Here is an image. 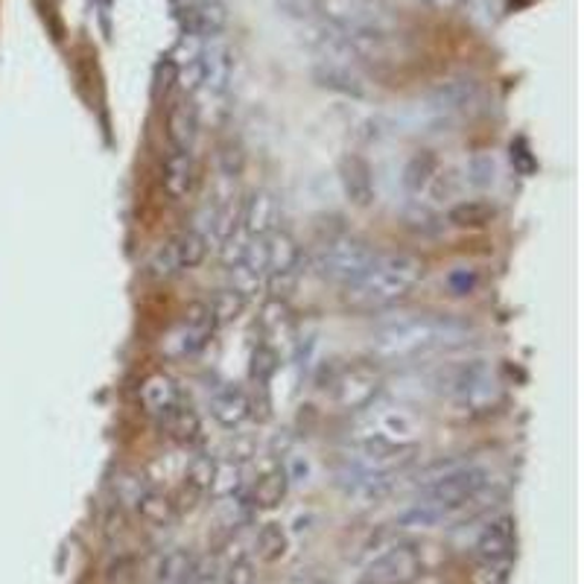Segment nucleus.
Masks as SVG:
<instances>
[{"label":"nucleus","instance_id":"7ed1b4c3","mask_svg":"<svg viewBox=\"0 0 584 584\" xmlns=\"http://www.w3.org/2000/svg\"><path fill=\"white\" fill-rule=\"evenodd\" d=\"M432 389L453 406L459 415L482 418L491 415L503 400V383L497 374L494 359L468 357L438 368L432 377Z\"/></svg>","mask_w":584,"mask_h":584},{"label":"nucleus","instance_id":"f3484780","mask_svg":"<svg viewBox=\"0 0 584 584\" xmlns=\"http://www.w3.org/2000/svg\"><path fill=\"white\" fill-rule=\"evenodd\" d=\"M281 222V208H278L275 194L269 190H254L243 202V231L246 237H269L278 231Z\"/></svg>","mask_w":584,"mask_h":584},{"label":"nucleus","instance_id":"c756f323","mask_svg":"<svg viewBox=\"0 0 584 584\" xmlns=\"http://www.w3.org/2000/svg\"><path fill=\"white\" fill-rule=\"evenodd\" d=\"M135 503H138L140 518L149 523V526H170L173 518H176V503H173L170 497H164L161 491H153V488H146L135 497Z\"/></svg>","mask_w":584,"mask_h":584},{"label":"nucleus","instance_id":"6ab92c4d","mask_svg":"<svg viewBox=\"0 0 584 584\" xmlns=\"http://www.w3.org/2000/svg\"><path fill=\"white\" fill-rule=\"evenodd\" d=\"M438 181H441V164L432 153L413 155L404 167V190L415 202H424V196H430Z\"/></svg>","mask_w":584,"mask_h":584},{"label":"nucleus","instance_id":"f257e3e1","mask_svg":"<svg viewBox=\"0 0 584 584\" xmlns=\"http://www.w3.org/2000/svg\"><path fill=\"white\" fill-rule=\"evenodd\" d=\"M471 336V322L450 313H392L374 325L372 351L383 363H415L459 348Z\"/></svg>","mask_w":584,"mask_h":584},{"label":"nucleus","instance_id":"2f4dec72","mask_svg":"<svg viewBox=\"0 0 584 584\" xmlns=\"http://www.w3.org/2000/svg\"><path fill=\"white\" fill-rule=\"evenodd\" d=\"M246 307H249V295H246L243 290H237V286H228V290L219 292L217 299L211 301V310H213V319H217V327L231 325V322H237V319H240L246 313Z\"/></svg>","mask_w":584,"mask_h":584},{"label":"nucleus","instance_id":"39448f33","mask_svg":"<svg viewBox=\"0 0 584 584\" xmlns=\"http://www.w3.org/2000/svg\"><path fill=\"white\" fill-rule=\"evenodd\" d=\"M418 438H421V427L415 421V415L400 406H365L363 413H357L351 430V441L392 447V450H418Z\"/></svg>","mask_w":584,"mask_h":584},{"label":"nucleus","instance_id":"4c0bfd02","mask_svg":"<svg viewBox=\"0 0 584 584\" xmlns=\"http://www.w3.org/2000/svg\"><path fill=\"white\" fill-rule=\"evenodd\" d=\"M170 3H173V9H176V12H181V15H185L187 9L194 7L196 0H170Z\"/></svg>","mask_w":584,"mask_h":584},{"label":"nucleus","instance_id":"412c9836","mask_svg":"<svg viewBox=\"0 0 584 584\" xmlns=\"http://www.w3.org/2000/svg\"><path fill=\"white\" fill-rule=\"evenodd\" d=\"M187 18V30L185 33L196 35V39H213V35H222L228 21V9L226 0H196L194 7L185 12Z\"/></svg>","mask_w":584,"mask_h":584},{"label":"nucleus","instance_id":"ea45409f","mask_svg":"<svg viewBox=\"0 0 584 584\" xmlns=\"http://www.w3.org/2000/svg\"><path fill=\"white\" fill-rule=\"evenodd\" d=\"M292 584H325V582H319V578L307 576V578H295V582H292Z\"/></svg>","mask_w":584,"mask_h":584},{"label":"nucleus","instance_id":"cd10ccee","mask_svg":"<svg viewBox=\"0 0 584 584\" xmlns=\"http://www.w3.org/2000/svg\"><path fill=\"white\" fill-rule=\"evenodd\" d=\"M497 217L494 205L486 199H465V202L453 205L447 211V222L456 228H486L491 226V219Z\"/></svg>","mask_w":584,"mask_h":584},{"label":"nucleus","instance_id":"c85d7f7f","mask_svg":"<svg viewBox=\"0 0 584 584\" xmlns=\"http://www.w3.org/2000/svg\"><path fill=\"white\" fill-rule=\"evenodd\" d=\"M196 573V559L187 550L167 552L155 570V584H190Z\"/></svg>","mask_w":584,"mask_h":584},{"label":"nucleus","instance_id":"5701e85b","mask_svg":"<svg viewBox=\"0 0 584 584\" xmlns=\"http://www.w3.org/2000/svg\"><path fill=\"white\" fill-rule=\"evenodd\" d=\"M211 477H213V462L208 456H199L190 462L181 482L179 500H176V511H194L196 505L202 503L205 497L211 494Z\"/></svg>","mask_w":584,"mask_h":584},{"label":"nucleus","instance_id":"bb28decb","mask_svg":"<svg viewBox=\"0 0 584 584\" xmlns=\"http://www.w3.org/2000/svg\"><path fill=\"white\" fill-rule=\"evenodd\" d=\"M290 550V535L281 523H263L254 535V555L267 564H275L281 561Z\"/></svg>","mask_w":584,"mask_h":584},{"label":"nucleus","instance_id":"f704fd0d","mask_svg":"<svg viewBox=\"0 0 584 584\" xmlns=\"http://www.w3.org/2000/svg\"><path fill=\"white\" fill-rule=\"evenodd\" d=\"M494 179H497L494 158L486 153L473 155L471 161H468V181H471L473 187H479V190H486V187L494 185Z\"/></svg>","mask_w":584,"mask_h":584},{"label":"nucleus","instance_id":"4be33fe9","mask_svg":"<svg viewBox=\"0 0 584 584\" xmlns=\"http://www.w3.org/2000/svg\"><path fill=\"white\" fill-rule=\"evenodd\" d=\"M179 400H181V389L170 374L155 372L140 383V404H144L146 413L155 415V418H161V415L167 413L170 406L179 404Z\"/></svg>","mask_w":584,"mask_h":584},{"label":"nucleus","instance_id":"e433bc0d","mask_svg":"<svg viewBox=\"0 0 584 584\" xmlns=\"http://www.w3.org/2000/svg\"><path fill=\"white\" fill-rule=\"evenodd\" d=\"M286 477H290V482H307L310 479V462L307 459H301V456H295L290 465L284 468Z\"/></svg>","mask_w":584,"mask_h":584},{"label":"nucleus","instance_id":"7c9ffc66","mask_svg":"<svg viewBox=\"0 0 584 584\" xmlns=\"http://www.w3.org/2000/svg\"><path fill=\"white\" fill-rule=\"evenodd\" d=\"M173 252H176V260H179L181 269H196L208 258V240L196 228H190V231H181L173 240Z\"/></svg>","mask_w":584,"mask_h":584},{"label":"nucleus","instance_id":"9b49d317","mask_svg":"<svg viewBox=\"0 0 584 584\" xmlns=\"http://www.w3.org/2000/svg\"><path fill=\"white\" fill-rule=\"evenodd\" d=\"M313 80H316L322 88L333 91V94H340V97L357 100V103L359 100L372 97L368 80L363 76L357 62H345V59H316Z\"/></svg>","mask_w":584,"mask_h":584},{"label":"nucleus","instance_id":"393cba45","mask_svg":"<svg viewBox=\"0 0 584 584\" xmlns=\"http://www.w3.org/2000/svg\"><path fill=\"white\" fill-rule=\"evenodd\" d=\"M161 427L167 430V436H170L173 441H179V445H194L196 438H199V432H202L199 413H196L190 404H185V398L161 415Z\"/></svg>","mask_w":584,"mask_h":584},{"label":"nucleus","instance_id":"2eb2a0df","mask_svg":"<svg viewBox=\"0 0 584 584\" xmlns=\"http://www.w3.org/2000/svg\"><path fill=\"white\" fill-rule=\"evenodd\" d=\"M342 194L354 208H368L374 202V170L363 155H345L340 164Z\"/></svg>","mask_w":584,"mask_h":584},{"label":"nucleus","instance_id":"4468645a","mask_svg":"<svg viewBox=\"0 0 584 584\" xmlns=\"http://www.w3.org/2000/svg\"><path fill=\"white\" fill-rule=\"evenodd\" d=\"M514 518L511 514H500V518H491L482 526L477 538V555L486 564H503L509 561V555L514 552Z\"/></svg>","mask_w":584,"mask_h":584},{"label":"nucleus","instance_id":"dca6fc26","mask_svg":"<svg viewBox=\"0 0 584 584\" xmlns=\"http://www.w3.org/2000/svg\"><path fill=\"white\" fill-rule=\"evenodd\" d=\"M211 415L217 418V424H222L226 430H237L243 427L246 418L252 415V400L246 395V389L234 386V383H226V386H217L211 392Z\"/></svg>","mask_w":584,"mask_h":584},{"label":"nucleus","instance_id":"0eeeda50","mask_svg":"<svg viewBox=\"0 0 584 584\" xmlns=\"http://www.w3.org/2000/svg\"><path fill=\"white\" fill-rule=\"evenodd\" d=\"M383 374L377 363H365V359H354V363L336 368L327 383L333 406H340L342 413H363L365 406H372L380 395Z\"/></svg>","mask_w":584,"mask_h":584},{"label":"nucleus","instance_id":"6e6552de","mask_svg":"<svg viewBox=\"0 0 584 584\" xmlns=\"http://www.w3.org/2000/svg\"><path fill=\"white\" fill-rule=\"evenodd\" d=\"M427 106L447 123L456 126L465 117H473L486 108V88L473 76H453V80L438 82L427 97Z\"/></svg>","mask_w":584,"mask_h":584},{"label":"nucleus","instance_id":"ddd939ff","mask_svg":"<svg viewBox=\"0 0 584 584\" xmlns=\"http://www.w3.org/2000/svg\"><path fill=\"white\" fill-rule=\"evenodd\" d=\"M199 65H202V88L211 97H222L231 85V73H234V53L222 35L205 39L202 53H199Z\"/></svg>","mask_w":584,"mask_h":584},{"label":"nucleus","instance_id":"b1692460","mask_svg":"<svg viewBox=\"0 0 584 584\" xmlns=\"http://www.w3.org/2000/svg\"><path fill=\"white\" fill-rule=\"evenodd\" d=\"M167 135H170L173 149L190 153L199 135V112L190 100H179L167 114Z\"/></svg>","mask_w":584,"mask_h":584},{"label":"nucleus","instance_id":"423d86ee","mask_svg":"<svg viewBox=\"0 0 584 584\" xmlns=\"http://www.w3.org/2000/svg\"><path fill=\"white\" fill-rule=\"evenodd\" d=\"M374 258H377V252L365 237L336 234L319 249L316 269L325 281L351 290L372 269Z\"/></svg>","mask_w":584,"mask_h":584},{"label":"nucleus","instance_id":"473e14b6","mask_svg":"<svg viewBox=\"0 0 584 584\" xmlns=\"http://www.w3.org/2000/svg\"><path fill=\"white\" fill-rule=\"evenodd\" d=\"M278 365H281V354L269 342H260L252 354V380L258 383L260 389H267V383L275 377Z\"/></svg>","mask_w":584,"mask_h":584},{"label":"nucleus","instance_id":"72a5a7b5","mask_svg":"<svg viewBox=\"0 0 584 584\" xmlns=\"http://www.w3.org/2000/svg\"><path fill=\"white\" fill-rule=\"evenodd\" d=\"M254 559L252 555H246V552H240V555H234V559L228 561V567L219 573V578H222V584H254Z\"/></svg>","mask_w":584,"mask_h":584},{"label":"nucleus","instance_id":"f03ea898","mask_svg":"<svg viewBox=\"0 0 584 584\" xmlns=\"http://www.w3.org/2000/svg\"><path fill=\"white\" fill-rule=\"evenodd\" d=\"M494 486V473L488 465L468 462V459H447V462L430 465L418 473V500L438 518L447 520L468 518L482 505Z\"/></svg>","mask_w":584,"mask_h":584},{"label":"nucleus","instance_id":"20e7f679","mask_svg":"<svg viewBox=\"0 0 584 584\" xmlns=\"http://www.w3.org/2000/svg\"><path fill=\"white\" fill-rule=\"evenodd\" d=\"M424 272V260L409 252L377 254L372 269L348 290V301L359 310L395 307L421 284Z\"/></svg>","mask_w":584,"mask_h":584},{"label":"nucleus","instance_id":"a878e982","mask_svg":"<svg viewBox=\"0 0 584 584\" xmlns=\"http://www.w3.org/2000/svg\"><path fill=\"white\" fill-rule=\"evenodd\" d=\"M286 491H290V477H286V471L284 468H272V471H267L254 482L252 505L263 511L275 509V505H281Z\"/></svg>","mask_w":584,"mask_h":584},{"label":"nucleus","instance_id":"1a4fd4ad","mask_svg":"<svg viewBox=\"0 0 584 584\" xmlns=\"http://www.w3.org/2000/svg\"><path fill=\"white\" fill-rule=\"evenodd\" d=\"M301 272L299 240L290 231H272L267 237V284L272 299L286 301Z\"/></svg>","mask_w":584,"mask_h":584},{"label":"nucleus","instance_id":"aec40b11","mask_svg":"<svg viewBox=\"0 0 584 584\" xmlns=\"http://www.w3.org/2000/svg\"><path fill=\"white\" fill-rule=\"evenodd\" d=\"M194 181H196L194 153L173 149V153L167 155V161H164V173H161L164 194L170 196V199H176V202H181V199H187L190 190H194Z\"/></svg>","mask_w":584,"mask_h":584},{"label":"nucleus","instance_id":"58836bf2","mask_svg":"<svg viewBox=\"0 0 584 584\" xmlns=\"http://www.w3.org/2000/svg\"><path fill=\"white\" fill-rule=\"evenodd\" d=\"M430 3L438 9H453L456 3H462V0H430Z\"/></svg>","mask_w":584,"mask_h":584},{"label":"nucleus","instance_id":"a211bd4d","mask_svg":"<svg viewBox=\"0 0 584 584\" xmlns=\"http://www.w3.org/2000/svg\"><path fill=\"white\" fill-rule=\"evenodd\" d=\"M217 331V319L208 301H194L185 310V327H181V351L185 354H199L211 342Z\"/></svg>","mask_w":584,"mask_h":584},{"label":"nucleus","instance_id":"f8f14e48","mask_svg":"<svg viewBox=\"0 0 584 584\" xmlns=\"http://www.w3.org/2000/svg\"><path fill=\"white\" fill-rule=\"evenodd\" d=\"M395 486H398V477L365 471L354 462H342L340 471H336V488L351 500H359V503H380L395 491Z\"/></svg>","mask_w":584,"mask_h":584},{"label":"nucleus","instance_id":"9d476101","mask_svg":"<svg viewBox=\"0 0 584 584\" xmlns=\"http://www.w3.org/2000/svg\"><path fill=\"white\" fill-rule=\"evenodd\" d=\"M424 559L415 544H395L374 559L363 573V584H413L421 576Z\"/></svg>","mask_w":584,"mask_h":584},{"label":"nucleus","instance_id":"c9c22d12","mask_svg":"<svg viewBox=\"0 0 584 584\" xmlns=\"http://www.w3.org/2000/svg\"><path fill=\"white\" fill-rule=\"evenodd\" d=\"M146 269H149V275L153 278H173L176 272H181L176 252H173V243L158 246L153 252V258L146 260Z\"/></svg>","mask_w":584,"mask_h":584}]
</instances>
